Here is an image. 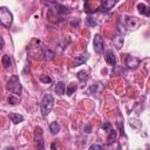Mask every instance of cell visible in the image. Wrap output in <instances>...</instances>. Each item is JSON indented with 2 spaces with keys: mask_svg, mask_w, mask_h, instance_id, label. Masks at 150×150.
<instances>
[{
  "mask_svg": "<svg viewBox=\"0 0 150 150\" xmlns=\"http://www.w3.org/2000/svg\"><path fill=\"white\" fill-rule=\"evenodd\" d=\"M54 107V97L50 94H46L40 103V109H41V114L43 117L48 116V114L50 112V110Z\"/></svg>",
  "mask_w": 150,
  "mask_h": 150,
  "instance_id": "1",
  "label": "cell"
},
{
  "mask_svg": "<svg viewBox=\"0 0 150 150\" xmlns=\"http://www.w3.org/2000/svg\"><path fill=\"white\" fill-rule=\"evenodd\" d=\"M6 88H7L8 91H11L12 94H14L15 96H19V95L21 94V91H22V87H21L19 76H18V75H13V76L8 80Z\"/></svg>",
  "mask_w": 150,
  "mask_h": 150,
  "instance_id": "2",
  "label": "cell"
},
{
  "mask_svg": "<svg viewBox=\"0 0 150 150\" xmlns=\"http://www.w3.org/2000/svg\"><path fill=\"white\" fill-rule=\"evenodd\" d=\"M12 22H13V15L11 11L5 6L0 7V23L5 27H11Z\"/></svg>",
  "mask_w": 150,
  "mask_h": 150,
  "instance_id": "3",
  "label": "cell"
},
{
  "mask_svg": "<svg viewBox=\"0 0 150 150\" xmlns=\"http://www.w3.org/2000/svg\"><path fill=\"white\" fill-rule=\"evenodd\" d=\"M93 46H94V50H95L97 54H102V53H103L104 42H103V39L101 38L100 34H95L94 41H93Z\"/></svg>",
  "mask_w": 150,
  "mask_h": 150,
  "instance_id": "4",
  "label": "cell"
},
{
  "mask_svg": "<svg viewBox=\"0 0 150 150\" xmlns=\"http://www.w3.org/2000/svg\"><path fill=\"white\" fill-rule=\"evenodd\" d=\"M139 64H141V59H138V57H136V56H131V55L127 56V59H125V66H127L128 68H130V69H136Z\"/></svg>",
  "mask_w": 150,
  "mask_h": 150,
  "instance_id": "5",
  "label": "cell"
},
{
  "mask_svg": "<svg viewBox=\"0 0 150 150\" xmlns=\"http://www.w3.org/2000/svg\"><path fill=\"white\" fill-rule=\"evenodd\" d=\"M34 138L36 141V145L39 149L43 148V138H42V129L40 127L35 128V132H34Z\"/></svg>",
  "mask_w": 150,
  "mask_h": 150,
  "instance_id": "6",
  "label": "cell"
},
{
  "mask_svg": "<svg viewBox=\"0 0 150 150\" xmlns=\"http://www.w3.org/2000/svg\"><path fill=\"white\" fill-rule=\"evenodd\" d=\"M105 61L110 66H115L116 64V56H115L112 50H107L105 52Z\"/></svg>",
  "mask_w": 150,
  "mask_h": 150,
  "instance_id": "7",
  "label": "cell"
},
{
  "mask_svg": "<svg viewBox=\"0 0 150 150\" xmlns=\"http://www.w3.org/2000/svg\"><path fill=\"white\" fill-rule=\"evenodd\" d=\"M9 120H11L14 124H18V123H20V122L23 121V116L20 115V114H16V112H11V114H9Z\"/></svg>",
  "mask_w": 150,
  "mask_h": 150,
  "instance_id": "8",
  "label": "cell"
},
{
  "mask_svg": "<svg viewBox=\"0 0 150 150\" xmlns=\"http://www.w3.org/2000/svg\"><path fill=\"white\" fill-rule=\"evenodd\" d=\"M88 54L86 53V54H82V55H80V56H77L76 57V60H75V63H74V66L75 67H77V66H81V64H83L87 60H88Z\"/></svg>",
  "mask_w": 150,
  "mask_h": 150,
  "instance_id": "9",
  "label": "cell"
},
{
  "mask_svg": "<svg viewBox=\"0 0 150 150\" xmlns=\"http://www.w3.org/2000/svg\"><path fill=\"white\" fill-rule=\"evenodd\" d=\"M64 91H66V84L63 82H57L55 86V93L61 96L64 94Z\"/></svg>",
  "mask_w": 150,
  "mask_h": 150,
  "instance_id": "10",
  "label": "cell"
},
{
  "mask_svg": "<svg viewBox=\"0 0 150 150\" xmlns=\"http://www.w3.org/2000/svg\"><path fill=\"white\" fill-rule=\"evenodd\" d=\"M107 141H108V144H111L116 141V130L112 128L108 131V137H107Z\"/></svg>",
  "mask_w": 150,
  "mask_h": 150,
  "instance_id": "11",
  "label": "cell"
},
{
  "mask_svg": "<svg viewBox=\"0 0 150 150\" xmlns=\"http://www.w3.org/2000/svg\"><path fill=\"white\" fill-rule=\"evenodd\" d=\"M116 2H117V0H104L102 7H103L104 11H108V9L112 8V7L116 5Z\"/></svg>",
  "mask_w": 150,
  "mask_h": 150,
  "instance_id": "12",
  "label": "cell"
},
{
  "mask_svg": "<svg viewBox=\"0 0 150 150\" xmlns=\"http://www.w3.org/2000/svg\"><path fill=\"white\" fill-rule=\"evenodd\" d=\"M54 56H55V53H54L53 50H50V49H46V50L43 52V59H45L46 61L53 60Z\"/></svg>",
  "mask_w": 150,
  "mask_h": 150,
  "instance_id": "13",
  "label": "cell"
},
{
  "mask_svg": "<svg viewBox=\"0 0 150 150\" xmlns=\"http://www.w3.org/2000/svg\"><path fill=\"white\" fill-rule=\"evenodd\" d=\"M125 32H127V27H125L124 23H122V21L120 20L118 23H117V33H118V35L123 36V35L125 34Z\"/></svg>",
  "mask_w": 150,
  "mask_h": 150,
  "instance_id": "14",
  "label": "cell"
},
{
  "mask_svg": "<svg viewBox=\"0 0 150 150\" xmlns=\"http://www.w3.org/2000/svg\"><path fill=\"white\" fill-rule=\"evenodd\" d=\"M49 131H50L53 135L57 134V132L60 131V125H59V123H57V122H52L50 125H49Z\"/></svg>",
  "mask_w": 150,
  "mask_h": 150,
  "instance_id": "15",
  "label": "cell"
},
{
  "mask_svg": "<svg viewBox=\"0 0 150 150\" xmlns=\"http://www.w3.org/2000/svg\"><path fill=\"white\" fill-rule=\"evenodd\" d=\"M137 8H138V12L141 13V14H144V15H149V8H148V6H145L144 4H138L137 5Z\"/></svg>",
  "mask_w": 150,
  "mask_h": 150,
  "instance_id": "16",
  "label": "cell"
},
{
  "mask_svg": "<svg viewBox=\"0 0 150 150\" xmlns=\"http://www.w3.org/2000/svg\"><path fill=\"white\" fill-rule=\"evenodd\" d=\"M77 89V86L75 84V83H69L68 84V87L66 88V91H67V95H73L74 94V91Z\"/></svg>",
  "mask_w": 150,
  "mask_h": 150,
  "instance_id": "17",
  "label": "cell"
},
{
  "mask_svg": "<svg viewBox=\"0 0 150 150\" xmlns=\"http://www.w3.org/2000/svg\"><path fill=\"white\" fill-rule=\"evenodd\" d=\"M114 45H115V47H116L117 49H120V48L123 46V38H122L121 35H118L117 38H115V39H114Z\"/></svg>",
  "mask_w": 150,
  "mask_h": 150,
  "instance_id": "18",
  "label": "cell"
},
{
  "mask_svg": "<svg viewBox=\"0 0 150 150\" xmlns=\"http://www.w3.org/2000/svg\"><path fill=\"white\" fill-rule=\"evenodd\" d=\"M77 79L81 81V82H86L88 80V74L84 71V70H81L77 73Z\"/></svg>",
  "mask_w": 150,
  "mask_h": 150,
  "instance_id": "19",
  "label": "cell"
},
{
  "mask_svg": "<svg viewBox=\"0 0 150 150\" xmlns=\"http://www.w3.org/2000/svg\"><path fill=\"white\" fill-rule=\"evenodd\" d=\"M2 64H4V67L5 68H8L9 66H11V57H9V55H7V54H5L4 56H2Z\"/></svg>",
  "mask_w": 150,
  "mask_h": 150,
  "instance_id": "20",
  "label": "cell"
},
{
  "mask_svg": "<svg viewBox=\"0 0 150 150\" xmlns=\"http://www.w3.org/2000/svg\"><path fill=\"white\" fill-rule=\"evenodd\" d=\"M40 81L43 82V83H50V82H52V79H50L48 75H45V74H43V75L40 76Z\"/></svg>",
  "mask_w": 150,
  "mask_h": 150,
  "instance_id": "21",
  "label": "cell"
},
{
  "mask_svg": "<svg viewBox=\"0 0 150 150\" xmlns=\"http://www.w3.org/2000/svg\"><path fill=\"white\" fill-rule=\"evenodd\" d=\"M101 128H102L103 130H105V131L108 132V131H109L110 129H112V125H111L110 123H108V122H107V123H103V124L101 125Z\"/></svg>",
  "mask_w": 150,
  "mask_h": 150,
  "instance_id": "22",
  "label": "cell"
},
{
  "mask_svg": "<svg viewBox=\"0 0 150 150\" xmlns=\"http://www.w3.org/2000/svg\"><path fill=\"white\" fill-rule=\"evenodd\" d=\"M87 22H88V23H89V25H90L91 27H94V26L96 25V22H95V20H94V19L91 18V16H88V18H87Z\"/></svg>",
  "mask_w": 150,
  "mask_h": 150,
  "instance_id": "23",
  "label": "cell"
},
{
  "mask_svg": "<svg viewBox=\"0 0 150 150\" xmlns=\"http://www.w3.org/2000/svg\"><path fill=\"white\" fill-rule=\"evenodd\" d=\"M103 148H104L103 145H98V144H93V145L89 146L90 150H93V149H103Z\"/></svg>",
  "mask_w": 150,
  "mask_h": 150,
  "instance_id": "24",
  "label": "cell"
},
{
  "mask_svg": "<svg viewBox=\"0 0 150 150\" xmlns=\"http://www.w3.org/2000/svg\"><path fill=\"white\" fill-rule=\"evenodd\" d=\"M8 102H9L11 104H15V103L18 102V98H16V97H13V96H11V97L8 98Z\"/></svg>",
  "mask_w": 150,
  "mask_h": 150,
  "instance_id": "25",
  "label": "cell"
},
{
  "mask_svg": "<svg viewBox=\"0 0 150 150\" xmlns=\"http://www.w3.org/2000/svg\"><path fill=\"white\" fill-rule=\"evenodd\" d=\"M4 45H5V42H4V39H2L1 36H0V49H1L2 47H4Z\"/></svg>",
  "mask_w": 150,
  "mask_h": 150,
  "instance_id": "26",
  "label": "cell"
},
{
  "mask_svg": "<svg viewBox=\"0 0 150 150\" xmlns=\"http://www.w3.org/2000/svg\"><path fill=\"white\" fill-rule=\"evenodd\" d=\"M55 148H56V145L53 143V144H52V149H55Z\"/></svg>",
  "mask_w": 150,
  "mask_h": 150,
  "instance_id": "27",
  "label": "cell"
}]
</instances>
